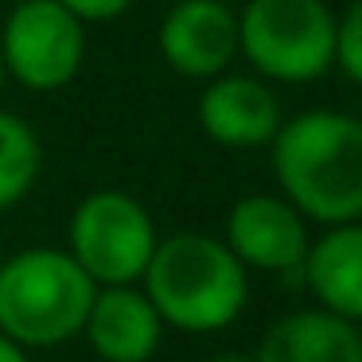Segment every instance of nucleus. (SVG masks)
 <instances>
[{
  "label": "nucleus",
  "instance_id": "obj_1",
  "mask_svg": "<svg viewBox=\"0 0 362 362\" xmlns=\"http://www.w3.org/2000/svg\"><path fill=\"white\" fill-rule=\"evenodd\" d=\"M273 172L304 218L323 226L362 222V121L335 110L284 121L273 136Z\"/></svg>",
  "mask_w": 362,
  "mask_h": 362
},
{
  "label": "nucleus",
  "instance_id": "obj_2",
  "mask_svg": "<svg viewBox=\"0 0 362 362\" xmlns=\"http://www.w3.org/2000/svg\"><path fill=\"white\" fill-rule=\"evenodd\" d=\"M141 281L164 327L187 335L230 327L250 296L245 265L230 253V245L195 230H180L156 242V253Z\"/></svg>",
  "mask_w": 362,
  "mask_h": 362
},
{
  "label": "nucleus",
  "instance_id": "obj_3",
  "mask_svg": "<svg viewBox=\"0 0 362 362\" xmlns=\"http://www.w3.org/2000/svg\"><path fill=\"white\" fill-rule=\"evenodd\" d=\"M98 284L66 250L32 245L0 261V335L16 346H59L82 335Z\"/></svg>",
  "mask_w": 362,
  "mask_h": 362
},
{
  "label": "nucleus",
  "instance_id": "obj_4",
  "mask_svg": "<svg viewBox=\"0 0 362 362\" xmlns=\"http://www.w3.org/2000/svg\"><path fill=\"white\" fill-rule=\"evenodd\" d=\"M339 16L327 0H245L238 12V55L269 82L304 86L335 66Z\"/></svg>",
  "mask_w": 362,
  "mask_h": 362
},
{
  "label": "nucleus",
  "instance_id": "obj_5",
  "mask_svg": "<svg viewBox=\"0 0 362 362\" xmlns=\"http://www.w3.org/2000/svg\"><path fill=\"white\" fill-rule=\"evenodd\" d=\"M156 222L129 191H90L71 214L66 253L98 288L136 284L156 253Z\"/></svg>",
  "mask_w": 362,
  "mask_h": 362
},
{
  "label": "nucleus",
  "instance_id": "obj_6",
  "mask_svg": "<svg viewBox=\"0 0 362 362\" xmlns=\"http://www.w3.org/2000/svg\"><path fill=\"white\" fill-rule=\"evenodd\" d=\"M4 74L35 94L71 86L86 59V24L59 0H16L0 28Z\"/></svg>",
  "mask_w": 362,
  "mask_h": 362
},
{
  "label": "nucleus",
  "instance_id": "obj_7",
  "mask_svg": "<svg viewBox=\"0 0 362 362\" xmlns=\"http://www.w3.org/2000/svg\"><path fill=\"white\" fill-rule=\"evenodd\" d=\"M160 55L183 78H218L238 59V12L222 0H175L160 20Z\"/></svg>",
  "mask_w": 362,
  "mask_h": 362
},
{
  "label": "nucleus",
  "instance_id": "obj_8",
  "mask_svg": "<svg viewBox=\"0 0 362 362\" xmlns=\"http://www.w3.org/2000/svg\"><path fill=\"white\" fill-rule=\"evenodd\" d=\"M226 245L245 269L288 273L308 257V218L284 195H245L226 214Z\"/></svg>",
  "mask_w": 362,
  "mask_h": 362
},
{
  "label": "nucleus",
  "instance_id": "obj_9",
  "mask_svg": "<svg viewBox=\"0 0 362 362\" xmlns=\"http://www.w3.org/2000/svg\"><path fill=\"white\" fill-rule=\"evenodd\" d=\"M199 125L222 148H261L281 133V102L261 78L218 74L199 94Z\"/></svg>",
  "mask_w": 362,
  "mask_h": 362
},
{
  "label": "nucleus",
  "instance_id": "obj_10",
  "mask_svg": "<svg viewBox=\"0 0 362 362\" xmlns=\"http://www.w3.org/2000/svg\"><path fill=\"white\" fill-rule=\"evenodd\" d=\"M82 335L102 362H148L164 335V320L136 284L98 288Z\"/></svg>",
  "mask_w": 362,
  "mask_h": 362
},
{
  "label": "nucleus",
  "instance_id": "obj_11",
  "mask_svg": "<svg viewBox=\"0 0 362 362\" xmlns=\"http://www.w3.org/2000/svg\"><path fill=\"white\" fill-rule=\"evenodd\" d=\"M300 269L323 312L362 323V222L327 226V234L308 245Z\"/></svg>",
  "mask_w": 362,
  "mask_h": 362
},
{
  "label": "nucleus",
  "instance_id": "obj_12",
  "mask_svg": "<svg viewBox=\"0 0 362 362\" xmlns=\"http://www.w3.org/2000/svg\"><path fill=\"white\" fill-rule=\"evenodd\" d=\"M257 362H362V331L323 308L288 312L269 323Z\"/></svg>",
  "mask_w": 362,
  "mask_h": 362
},
{
  "label": "nucleus",
  "instance_id": "obj_13",
  "mask_svg": "<svg viewBox=\"0 0 362 362\" xmlns=\"http://www.w3.org/2000/svg\"><path fill=\"white\" fill-rule=\"evenodd\" d=\"M43 168V144L20 113L0 110V211L16 206L35 187Z\"/></svg>",
  "mask_w": 362,
  "mask_h": 362
},
{
  "label": "nucleus",
  "instance_id": "obj_14",
  "mask_svg": "<svg viewBox=\"0 0 362 362\" xmlns=\"http://www.w3.org/2000/svg\"><path fill=\"white\" fill-rule=\"evenodd\" d=\"M335 63L354 86H362V0H351L339 16L335 32Z\"/></svg>",
  "mask_w": 362,
  "mask_h": 362
},
{
  "label": "nucleus",
  "instance_id": "obj_15",
  "mask_svg": "<svg viewBox=\"0 0 362 362\" xmlns=\"http://www.w3.org/2000/svg\"><path fill=\"white\" fill-rule=\"evenodd\" d=\"M66 12H71L78 24H110V20H121L136 0H59Z\"/></svg>",
  "mask_w": 362,
  "mask_h": 362
},
{
  "label": "nucleus",
  "instance_id": "obj_16",
  "mask_svg": "<svg viewBox=\"0 0 362 362\" xmlns=\"http://www.w3.org/2000/svg\"><path fill=\"white\" fill-rule=\"evenodd\" d=\"M0 362H28V351L16 346L8 335H0Z\"/></svg>",
  "mask_w": 362,
  "mask_h": 362
},
{
  "label": "nucleus",
  "instance_id": "obj_17",
  "mask_svg": "<svg viewBox=\"0 0 362 362\" xmlns=\"http://www.w3.org/2000/svg\"><path fill=\"white\" fill-rule=\"evenodd\" d=\"M206 362H257L253 354H242V351H222V354H214V358H206Z\"/></svg>",
  "mask_w": 362,
  "mask_h": 362
},
{
  "label": "nucleus",
  "instance_id": "obj_18",
  "mask_svg": "<svg viewBox=\"0 0 362 362\" xmlns=\"http://www.w3.org/2000/svg\"><path fill=\"white\" fill-rule=\"evenodd\" d=\"M4 82H8V74H4V59H0V90H4Z\"/></svg>",
  "mask_w": 362,
  "mask_h": 362
},
{
  "label": "nucleus",
  "instance_id": "obj_19",
  "mask_svg": "<svg viewBox=\"0 0 362 362\" xmlns=\"http://www.w3.org/2000/svg\"><path fill=\"white\" fill-rule=\"evenodd\" d=\"M0 261H4V245H0Z\"/></svg>",
  "mask_w": 362,
  "mask_h": 362
},
{
  "label": "nucleus",
  "instance_id": "obj_20",
  "mask_svg": "<svg viewBox=\"0 0 362 362\" xmlns=\"http://www.w3.org/2000/svg\"><path fill=\"white\" fill-rule=\"evenodd\" d=\"M8 4H16V0H8Z\"/></svg>",
  "mask_w": 362,
  "mask_h": 362
},
{
  "label": "nucleus",
  "instance_id": "obj_21",
  "mask_svg": "<svg viewBox=\"0 0 362 362\" xmlns=\"http://www.w3.org/2000/svg\"><path fill=\"white\" fill-rule=\"evenodd\" d=\"M172 4H175V0H172Z\"/></svg>",
  "mask_w": 362,
  "mask_h": 362
}]
</instances>
